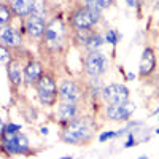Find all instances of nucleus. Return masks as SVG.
Here are the masks:
<instances>
[{
  "label": "nucleus",
  "instance_id": "obj_1",
  "mask_svg": "<svg viewBox=\"0 0 159 159\" xmlns=\"http://www.w3.org/2000/svg\"><path fill=\"white\" fill-rule=\"evenodd\" d=\"M89 137H91V130H89L86 119H83V118L70 121L64 127L62 134H61L62 142L72 143V145H81V143L88 142Z\"/></svg>",
  "mask_w": 159,
  "mask_h": 159
},
{
  "label": "nucleus",
  "instance_id": "obj_2",
  "mask_svg": "<svg viewBox=\"0 0 159 159\" xmlns=\"http://www.w3.org/2000/svg\"><path fill=\"white\" fill-rule=\"evenodd\" d=\"M99 21H100V10L91 5H86L84 8H78L72 15V25L76 32L89 30Z\"/></svg>",
  "mask_w": 159,
  "mask_h": 159
},
{
  "label": "nucleus",
  "instance_id": "obj_3",
  "mask_svg": "<svg viewBox=\"0 0 159 159\" xmlns=\"http://www.w3.org/2000/svg\"><path fill=\"white\" fill-rule=\"evenodd\" d=\"M37 94L42 103L54 105L57 99V84L49 75H42V78L37 81Z\"/></svg>",
  "mask_w": 159,
  "mask_h": 159
},
{
  "label": "nucleus",
  "instance_id": "obj_4",
  "mask_svg": "<svg viewBox=\"0 0 159 159\" xmlns=\"http://www.w3.org/2000/svg\"><path fill=\"white\" fill-rule=\"evenodd\" d=\"M3 148L8 154H25L29 153V140L21 132L15 135H3Z\"/></svg>",
  "mask_w": 159,
  "mask_h": 159
},
{
  "label": "nucleus",
  "instance_id": "obj_5",
  "mask_svg": "<svg viewBox=\"0 0 159 159\" xmlns=\"http://www.w3.org/2000/svg\"><path fill=\"white\" fill-rule=\"evenodd\" d=\"M84 70L92 78L102 75L107 70V57L100 51H91L84 59Z\"/></svg>",
  "mask_w": 159,
  "mask_h": 159
},
{
  "label": "nucleus",
  "instance_id": "obj_6",
  "mask_svg": "<svg viewBox=\"0 0 159 159\" xmlns=\"http://www.w3.org/2000/svg\"><path fill=\"white\" fill-rule=\"evenodd\" d=\"M103 97L110 103H124L129 100V89L124 84H108L102 89Z\"/></svg>",
  "mask_w": 159,
  "mask_h": 159
},
{
  "label": "nucleus",
  "instance_id": "obj_7",
  "mask_svg": "<svg viewBox=\"0 0 159 159\" xmlns=\"http://www.w3.org/2000/svg\"><path fill=\"white\" fill-rule=\"evenodd\" d=\"M59 97L62 102H76L81 99V89L72 80H62L59 83Z\"/></svg>",
  "mask_w": 159,
  "mask_h": 159
},
{
  "label": "nucleus",
  "instance_id": "obj_8",
  "mask_svg": "<svg viewBox=\"0 0 159 159\" xmlns=\"http://www.w3.org/2000/svg\"><path fill=\"white\" fill-rule=\"evenodd\" d=\"M134 110H135V107L129 102L110 103L108 108H107V115H108L110 119H113V121H127Z\"/></svg>",
  "mask_w": 159,
  "mask_h": 159
},
{
  "label": "nucleus",
  "instance_id": "obj_9",
  "mask_svg": "<svg viewBox=\"0 0 159 159\" xmlns=\"http://www.w3.org/2000/svg\"><path fill=\"white\" fill-rule=\"evenodd\" d=\"M62 34H64V29L62 25L57 22V21H52L49 25H46V30H45V40L49 46H54L57 48L62 42Z\"/></svg>",
  "mask_w": 159,
  "mask_h": 159
},
{
  "label": "nucleus",
  "instance_id": "obj_10",
  "mask_svg": "<svg viewBox=\"0 0 159 159\" xmlns=\"http://www.w3.org/2000/svg\"><path fill=\"white\" fill-rule=\"evenodd\" d=\"M25 30H27V34L32 37V38H40L45 35V30H46V24L43 21V18L40 16H29L27 21H25Z\"/></svg>",
  "mask_w": 159,
  "mask_h": 159
},
{
  "label": "nucleus",
  "instance_id": "obj_11",
  "mask_svg": "<svg viewBox=\"0 0 159 159\" xmlns=\"http://www.w3.org/2000/svg\"><path fill=\"white\" fill-rule=\"evenodd\" d=\"M156 67V56H154V51L151 48H145L143 49V54L140 59V75L142 76H148L153 73Z\"/></svg>",
  "mask_w": 159,
  "mask_h": 159
},
{
  "label": "nucleus",
  "instance_id": "obj_12",
  "mask_svg": "<svg viewBox=\"0 0 159 159\" xmlns=\"http://www.w3.org/2000/svg\"><path fill=\"white\" fill-rule=\"evenodd\" d=\"M76 116V103L75 102H61L57 108V118L62 123H70Z\"/></svg>",
  "mask_w": 159,
  "mask_h": 159
},
{
  "label": "nucleus",
  "instance_id": "obj_13",
  "mask_svg": "<svg viewBox=\"0 0 159 159\" xmlns=\"http://www.w3.org/2000/svg\"><path fill=\"white\" fill-rule=\"evenodd\" d=\"M42 75H43L42 65H40L38 62H35V61L29 62L27 67L24 69V76H25V81H27V84H37V81L42 78Z\"/></svg>",
  "mask_w": 159,
  "mask_h": 159
},
{
  "label": "nucleus",
  "instance_id": "obj_14",
  "mask_svg": "<svg viewBox=\"0 0 159 159\" xmlns=\"http://www.w3.org/2000/svg\"><path fill=\"white\" fill-rule=\"evenodd\" d=\"M34 7L35 0H11V10L16 16H29Z\"/></svg>",
  "mask_w": 159,
  "mask_h": 159
},
{
  "label": "nucleus",
  "instance_id": "obj_15",
  "mask_svg": "<svg viewBox=\"0 0 159 159\" xmlns=\"http://www.w3.org/2000/svg\"><path fill=\"white\" fill-rule=\"evenodd\" d=\"M0 42L7 46H18L21 45V35L10 25H5V27L0 30Z\"/></svg>",
  "mask_w": 159,
  "mask_h": 159
},
{
  "label": "nucleus",
  "instance_id": "obj_16",
  "mask_svg": "<svg viewBox=\"0 0 159 159\" xmlns=\"http://www.w3.org/2000/svg\"><path fill=\"white\" fill-rule=\"evenodd\" d=\"M7 70H8V78H10L11 84L15 86V88H18V86L21 84V81H22V72H21V64H19V61H16V59L10 61Z\"/></svg>",
  "mask_w": 159,
  "mask_h": 159
},
{
  "label": "nucleus",
  "instance_id": "obj_17",
  "mask_svg": "<svg viewBox=\"0 0 159 159\" xmlns=\"http://www.w3.org/2000/svg\"><path fill=\"white\" fill-rule=\"evenodd\" d=\"M10 21H11V10L7 5L0 3V25H8Z\"/></svg>",
  "mask_w": 159,
  "mask_h": 159
},
{
  "label": "nucleus",
  "instance_id": "obj_18",
  "mask_svg": "<svg viewBox=\"0 0 159 159\" xmlns=\"http://www.w3.org/2000/svg\"><path fill=\"white\" fill-rule=\"evenodd\" d=\"M103 45V38L97 34V35H92L91 40H89V43H88V48L91 51H99V48Z\"/></svg>",
  "mask_w": 159,
  "mask_h": 159
},
{
  "label": "nucleus",
  "instance_id": "obj_19",
  "mask_svg": "<svg viewBox=\"0 0 159 159\" xmlns=\"http://www.w3.org/2000/svg\"><path fill=\"white\" fill-rule=\"evenodd\" d=\"M111 3H113V0H86V5L96 7V8H99V10L108 8Z\"/></svg>",
  "mask_w": 159,
  "mask_h": 159
},
{
  "label": "nucleus",
  "instance_id": "obj_20",
  "mask_svg": "<svg viewBox=\"0 0 159 159\" xmlns=\"http://www.w3.org/2000/svg\"><path fill=\"white\" fill-rule=\"evenodd\" d=\"M19 130H21V126H19V124L8 123V124H5V127H3V135H15V134H18Z\"/></svg>",
  "mask_w": 159,
  "mask_h": 159
},
{
  "label": "nucleus",
  "instance_id": "obj_21",
  "mask_svg": "<svg viewBox=\"0 0 159 159\" xmlns=\"http://www.w3.org/2000/svg\"><path fill=\"white\" fill-rule=\"evenodd\" d=\"M118 37H119V35H118L116 30H108L107 35H105V40H107L110 45H116V43H118Z\"/></svg>",
  "mask_w": 159,
  "mask_h": 159
},
{
  "label": "nucleus",
  "instance_id": "obj_22",
  "mask_svg": "<svg viewBox=\"0 0 159 159\" xmlns=\"http://www.w3.org/2000/svg\"><path fill=\"white\" fill-rule=\"evenodd\" d=\"M0 62H10V51L3 45H0Z\"/></svg>",
  "mask_w": 159,
  "mask_h": 159
},
{
  "label": "nucleus",
  "instance_id": "obj_23",
  "mask_svg": "<svg viewBox=\"0 0 159 159\" xmlns=\"http://www.w3.org/2000/svg\"><path fill=\"white\" fill-rule=\"evenodd\" d=\"M118 134L116 132H103V134H100L99 135V142H105V140H108V139H113V137H116Z\"/></svg>",
  "mask_w": 159,
  "mask_h": 159
},
{
  "label": "nucleus",
  "instance_id": "obj_24",
  "mask_svg": "<svg viewBox=\"0 0 159 159\" xmlns=\"http://www.w3.org/2000/svg\"><path fill=\"white\" fill-rule=\"evenodd\" d=\"M137 145V142H135V139H134V135H129V139H127V142L124 143V148H132V147H135Z\"/></svg>",
  "mask_w": 159,
  "mask_h": 159
},
{
  "label": "nucleus",
  "instance_id": "obj_25",
  "mask_svg": "<svg viewBox=\"0 0 159 159\" xmlns=\"http://www.w3.org/2000/svg\"><path fill=\"white\" fill-rule=\"evenodd\" d=\"M3 127H5V124L2 121V118H0V134H3Z\"/></svg>",
  "mask_w": 159,
  "mask_h": 159
},
{
  "label": "nucleus",
  "instance_id": "obj_26",
  "mask_svg": "<svg viewBox=\"0 0 159 159\" xmlns=\"http://www.w3.org/2000/svg\"><path fill=\"white\" fill-rule=\"evenodd\" d=\"M127 3H129V7H134L135 5V0H127Z\"/></svg>",
  "mask_w": 159,
  "mask_h": 159
},
{
  "label": "nucleus",
  "instance_id": "obj_27",
  "mask_svg": "<svg viewBox=\"0 0 159 159\" xmlns=\"http://www.w3.org/2000/svg\"><path fill=\"white\" fill-rule=\"evenodd\" d=\"M134 78H135L134 73H127V80H134Z\"/></svg>",
  "mask_w": 159,
  "mask_h": 159
},
{
  "label": "nucleus",
  "instance_id": "obj_28",
  "mask_svg": "<svg viewBox=\"0 0 159 159\" xmlns=\"http://www.w3.org/2000/svg\"><path fill=\"white\" fill-rule=\"evenodd\" d=\"M42 134H45V135L48 134V129H46V127H42Z\"/></svg>",
  "mask_w": 159,
  "mask_h": 159
},
{
  "label": "nucleus",
  "instance_id": "obj_29",
  "mask_svg": "<svg viewBox=\"0 0 159 159\" xmlns=\"http://www.w3.org/2000/svg\"><path fill=\"white\" fill-rule=\"evenodd\" d=\"M154 116H159V108H157V110L154 111ZM157 119H159V118H157Z\"/></svg>",
  "mask_w": 159,
  "mask_h": 159
},
{
  "label": "nucleus",
  "instance_id": "obj_30",
  "mask_svg": "<svg viewBox=\"0 0 159 159\" xmlns=\"http://www.w3.org/2000/svg\"><path fill=\"white\" fill-rule=\"evenodd\" d=\"M139 159H148V157H147V156H140Z\"/></svg>",
  "mask_w": 159,
  "mask_h": 159
},
{
  "label": "nucleus",
  "instance_id": "obj_31",
  "mask_svg": "<svg viewBox=\"0 0 159 159\" xmlns=\"http://www.w3.org/2000/svg\"><path fill=\"white\" fill-rule=\"evenodd\" d=\"M62 159H73L72 156H67V157H62Z\"/></svg>",
  "mask_w": 159,
  "mask_h": 159
},
{
  "label": "nucleus",
  "instance_id": "obj_32",
  "mask_svg": "<svg viewBox=\"0 0 159 159\" xmlns=\"http://www.w3.org/2000/svg\"><path fill=\"white\" fill-rule=\"evenodd\" d=\"M156 134H157V135H159V129H157V130H156Z\"/></svg>",
  "mask_w": 159,
  "mask_h": 159
}]
</instances>
